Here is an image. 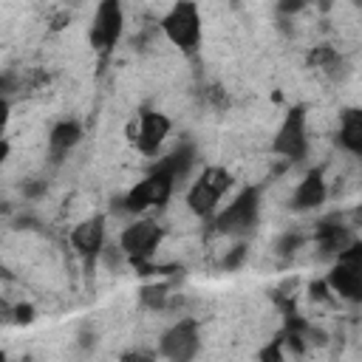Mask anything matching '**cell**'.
I'll return each instance as SVG.
<instances>
[{
  "label": "cell",
  "instance_id": "18",
  "mask_svg": "<svg viewBox=\"0 0 362 362\" xmlns=\"http://www.w3.org/2000/svg\"><path fill=\"white\" fill-rule=\"evenodd\" d=\"M8 156H11V144L6 141V136H0V170H3V164L8 161Z\"/></svg>",
  "mask_w": 362,
  "mask_h": 362
},
{
  "label": "cell",
  "instance_id": "20",
  "mask_svg": "<svg viewBox=\"0 0 362 362\" xmlns=\"http://www.w3.org/2000/svg\"><path fill=\"white\" fill-rule=\"evenodd\" d=\"M122 362H150V356H144V354H124Z\"/></svg>",
  "mask_w": 362,
  "mask_h": 362
},
{
  "label": "cell",
  "instance_id": "15",
  "mask_svg": "<svg viewBox=\"0 0 362 362\" xmlns=\"http://www.w3.org/2000/svg\"><path fill=\"white\" fill-rule=\"evenodd\" d=\"M192 161H195L192 147H189V144H181V147H175L173 153H167V156L156 164V170H161V173H167L173 181H178V178H184V175L189 173Z\"/></svg>",
  "mask_w": 362,
  "mask_h": 362
},
{
  "label": "cell",
  "instance_id": "17",
  "mask_svg": "<svg viewBox=\"0 0 362 362\" xmlns=\"http://www.w3.org/2000/svg\"><path fill=\"white\" fill-rule=\"evenodd\" d=\"M263 362H280V345H277V342H274V345H266Z\"/></svg>",
  "mask_w": 362,
  "mask_h": 362
},
{
  "label": "cell",
  "instance_id": "10",
  "mask_svg": "<svg viewBox=\"0 0 362 362\" xmlns=\"http://www.w3.org/2000/svg\"><path fill=\"white\" fill-rule=\"evenodd\" d=\"M272 150L286 161H303L308 153V130H305V107H291L272 141Z\"/></svg>",
  "mask_w": 362,
  "mask_h": 362
},
{
  "label": "cell",
  "instance_id": "1",
  "mask_svg": "<svg viewBox=\"0 0 362 362\" xmlns=\"http://www.w3.org/2000/svg\"><path fill=\"white\" fill-rule=\"evenodd\" d=\"M232 189V173L226 167H204L187 189V206L195 218L212 221L223 204V195Z\"/></svg>",
  "mask_w": 362,
  "mask_h": 362
},
{
  "label": "cell",
  "instance_id": "4",
  "mask_svg": "<svg viewBox=\"0 0 362 362\" xmlns=\"http://www.w3.org/2000/svg\"><path fill=\"white\" fill-rule=\"evenodd\" d=\"M164 240V229L158 221L153 218H136L133 223H127L119 235V252L133 263V266H141V263H150L153 255L158 252Z\"/></svg>",
  "mask_w": 362,
  "mask_h": 362
},
{
  "label": "cell",
  "instance_id": "9",
  "mask_svg": "<svg viewBox=\"0 0 362 362\" xmlns=\"http://www.w3.org/2000/svg\"><path fill=\"white\" fill-rule=\"evenodd\" d=\"M105 243H107V221H105V215H90V218L79 221L71 229V249L85 263V269L96 266V260L105 252Z\"/></svg>",
  "mask_w": 362,
  "mask_h": 362
},
{
  "label": "cell",
  "instance_id": "16",
  "mask_svg": "<svg viewBox=\"0 0 362 362\" xmlns=\"http://www.w3.org/2000/svg\"><path fill=\"white\" fill-rule=\"evenodd\" d=\"M8 122H11V105H8V99H6V96H0V136L6 133Z\"/></svg>",
  "mask_w": 362,
  "mask_h": 362
},
{
  "label": "cell",
  "instance_id": "2",
  "mask_svg": "<svg viewBox=\"0 0 362 362\" xmlns=\"http://www.w3.org/2000/svg\"><path fill=\"white\" fill-rule=\"evenodd\" d=\"M161 31L164 37L187 57L198 54L201 48V37H204V23H201V8L189 0H181V3H173L167 8V14L161 17Z\"/></svg>",
  "mask_w": 362,
  "mask_h": 362
},
{
  "label": "cell",
  "instance_id": "7",
  "mask_svg": "<svg viewBox=\"0 0 362 362\" xmlns=\"http://www.w3.org/2000/svg\"><path fill=\"white\" fill-rule=\"evenodd\" d=\"M122 34H124V8H122V3H116V0H102V3L93 8V20H90V28H88L90 48H93L99 57H107V54H113V48L119 45Z\"/></svg>",
  "mask_w": 362,
  "mask_h": 362
},
{
  "label": "cell",
  "instance_id": "6",
  "mask_svg": "<svg viewBox=\"0 0 362 362\" xmlns=\"http://www.w3.org/2000/svg\"><path fill=\"white\" fill-rule=\"evenodd\" d=\"M170 130H173V119H170L167 113L144 107V110H139V113L133 116V122H130V127H127V136H130V144H133L141 156L153 158V156L161 153V147H164Z\"/></svg>",
  "mask_w": 362,
  "mask_h": 362
},
{
  "label": "cell",
  "instance_id": "8",
  "mask_svg": "<svg viewBox=\"0 0 362 362\" xmlns=\"http://www.w3.org/2000/svg\"><path fill=\"white\" fill-rule=\"evenodd\" d=\"M201 351V328L195 320L173 322L158 339V356L164 362H192Z\"/></svg>",
  "mask_w": 362,
  "mask_h": 362
},
{
  "label": "cell",
  "instance_id": "14",
  "mask_svg": "<svg viewBox=\"0 0 362 362\" xmlns=\"http://www.w3.org/2000/svg\"><path fill=\"white\" fill-rule=\"evenodd\" d=\"M339 144L351 153V156H362V113L356 107L342 113L339 122Z\"/></svg>",
  "mask_w": 362,
  "mask_h": 362
},
{
  "label": "cell",
  "instance_id": "3",
  "mask_svg": "<svg viewBox=\"0 0 362 362\" xmlns=\"http://www.w3.org/2000/svg\"><path fill=\"white\" fill-rule=\"evenodd\" d=\"M257 218H260V192L257 187H246L226 206L218 209V215L212 218V226L221 235L243 238L257 226Z\"/></svg>",
  "mask_w": 362,
  "mask_h": 362
},
{
  "label": "cell",
  "instance_id": "13",
  "mask_svg": "<svg viewBox=\"0 0 362 362\" xmlns=\"http://www.w3.org/2000/svg\"><path fill=\"white\" fill-rule=\"evenodd\" d=\"M82 141V127L74 119H59L51 130H48V153L54 156V161L65 158L76 144Z\"/></svg>",
  "mask_w": 362,
  "mask_h": 362
},
{
  "label": "cell",
  "instance_id": "5",
  "mask_svg": "<svg viewBox=\"0 0 362 362\" xmlns=\"http://www.w3.org/2000/svg\"><path fill=\"white\" fill-rule=\"evenodd\" d=\"M173 189H175V181H173L167 173H161V170L153 167L141 181H136V184L124 192L122 204H124L127 212L144 218V212L164 206V204L173 198Z\"/></svg>",
  "mask_w": 362,
  "mask_h": 362
},
{
  "label": "cell",
  "instance_id": "19",
  "mask_svg": "<svg viewBox=\"0 0 362 362\" xmlns=\"http://www.w3.org/2000/svg\"><path fill=\"white\" fill-rule=\"evenodd\" d=\"M31 314H34V311H31L28 305H20V308H17V322H28Z\"/></svg>",
  "mask_w": 362,
  "mask_h": 362
},
{
  "label": "cell",
  "instance_id": "21",
  "mask_svg": "<svg viewBox=\"0 0 362 362\" xmlns=\"http://www.w3.org/2000/svg\"><path fill=\"white\" fill-rule=\"evenodd\" d=\"M0 362H8V356H6V351L0 348Z\"/></svg>",
  "mask_w": 362,
  "mask_h": 362
},
{
  "label": "cell",
  "instance_id": "11",
  "mask_svg": "<svg viewBox=\"0 0 362 362\" xmlns=\"http://www.w3.org/2000/svg\"><path fill=\"white\" fill-rule=\"evenodd\" d=\"M328 286L342 300L356 303L362 297V266H359V246L356 243L339 255V260L328 272Z\"/></svg>",
  "mask_w": 362,
  "mask_h": 362
},
{
  "label": "cell",
  "instance_id": "12",
  "mask_svg": "<svg viewBox=\"0 0 362 362\" xmlns=\"http://www.w3.org/2000/svg\"><path fill=\"white\" fill-rule=\"evenodd\" d=\"M325 198H328V184H325L322 170H308L300 178V184L294 187V192H291V209L308 212V209L322 206Z\"/></svg>",
  "mask_w": 362,
  "mask_h": 362
}]
</instances>
